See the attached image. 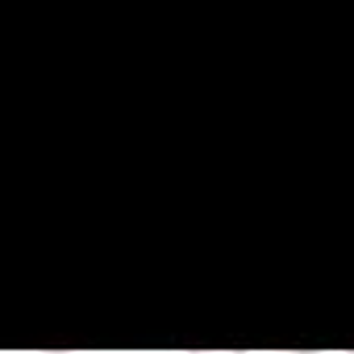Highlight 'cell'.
<instances>
[{"instance_id":"6da1fadb","label":"cell","mask_w":354,"mask_h":354,"mask_svg":"<svg viewBox=\"0 0 354 354\" xmlns=\"http://www.w3.org/2000/svg\"><path fill=\"white\" fill-rule=\"evenodd\" d=\"M188 354H246V350H188Z\"/></svg>"},{"instance_id":"7a4b0ae2","label":"cell","mask_w":354,"mask_h":354,"mask_svg":"<svg viewBox=\"0 0 354 354\" xmlns=\"http://www.w3.org/2000/svg\"><path fill=\"white\" fill-rule=\"evenodd\" d=\"M38 354H75V350H38Z\"/></svg>"},{"instance_id":"3957f363","label":"cell","mask_w":354,"mask_h":354,"mask_svg":"<svg viewBox=\"0 0 354 354\" xmlns=\"http://www.w3.org/2000/svg\"><path fill=\"white\" fill-rule=\"evenodd\" d=\"M267 354H279V350H267Z\"/></svg>"},{"instance_id":"277c9868","label":"cell","mask_w":354,"mask_h":354,"mask_svg":"<svg viewBox=\"0 0 354 354\" xmlns=\"http://www.w3.org/2000/svg\"><path fill=\"white\" fill-rule=\"evenodd\" d=\"M346 354H354V350H346Z\"/></svg>"}]
</instances>
